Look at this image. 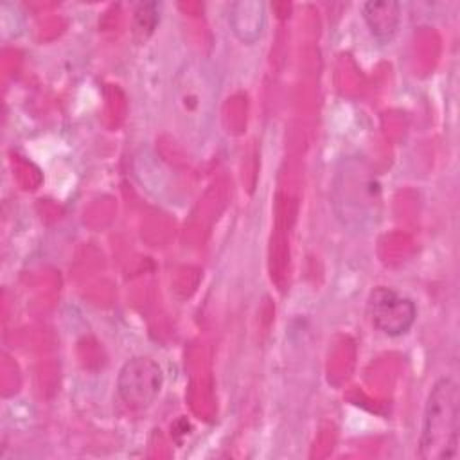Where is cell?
Masks as SVG:
<instances>
[{
    "instance_id": "obj_6",
    "label": "cell",
    "mask_w": 460,
    "mask_h": 460,
    "mask_svg": "<svg viewBox=\"0 0 460 460\" xmlns=\"http://www.w3.org/2000/svg\"><path fill=\"white\" fill-rule=\"evenodd\" d=\"M363 20L370 29L372 36L381 41L388 43L401 23V5L394 0H370L361 5Z\"/></svg>"
},
{
    "instance_id": "obj_4",
    "label": "cell",
    "mask_w": 460,
    "mask_h": 460,
    "mask_svg": "<svg viewBox=\"0 0 460 460\" xmlns=\"http://www.w3.org/2000/svg\"><path fill=\"white\" fill-rule=\"evenodd\" d=\"M336 189H343V210L338 212V217L343 219L345 225H350L352 219L358 221L361 228L367 221L376 219L377 207H379V189L376 178L363 171L359 165L345 167V174L341 183L336 181ZM338 205V203H334Z\"/></svg>"
},
{
    "instance_id": "obj_5",
    "label": "cell",
    "mask_w": 460,
    "mask_h": 460,
    "mask_svg": "<svg viewBox=\"0 0 460 460\" xmlns=\"http://www.w3.org/2000/svg\"><path fill=\"white\" fill-rule=\"evenodd\" d=\"M264 4L257 0H237L230 5L228 23L235 38L246 45L255 43L264 29Z\"/></svg>"
},
{
    "instance_id": "obj_7",
    "label": "cell",
    "mask_w": 460,
    "mask_h": 460,
    "mask_svg": "<svg viewBox=\"0 0 460 460\" xmlns=\"http://www.w3.org/2000/svg\"><path fill=\"white\" fill-rule=\"evenodd\" d=\"M160 20L156 2H140L137 4L131 18V34L138 43H144L156 29Z\"/></svg>"
},
{
    "instance_id": "obj_3",
    "label": "cell",
    "mask_w": 460,
    "mask_h": 460,
    "mask_svg": "<svg viewBox=\"0 0 460 460\" xmlns=\"http://www.w3.org/2000/svg\"><path fill=\"white\" fill-rule=\"evenodd\" d=\"M367 311L372 325L390 338L406 334L417 320L415 302L386 286H377L370 291Z\"/></svg>"
},
{
    "instance_id": "obj_2",
    "label": "cell",
    "mask_w": 460,
    "mask_h": 460,
    "mask_svg": "<svg viewBox=\"0 0 460 460\" xmlns=\"http://www.w3.org/2000/svg\"><path fill=\"white\" fill-rule=\"evenodd\" d=\"M164 386L162 367L147 358L135 356L128 359L117 374V394L131 410L149 408Z\"/></svg>"
},
{
    "instance_id": "obj_1",
    "label": "cell",
    "mask_w": 460,
    "mask_h": 460,
    "mask_svg": "<svg viewBox=\"0 0 460 460\" xmlns=\"http://www.w3.org/2000/svg\"><path fill=\"white\" fill-rule=\"evenodd\" d=\"M460 442V388L453 377H440L431 386L419 435V456L455 460Z\"/></svg>"
}]
</instances>
